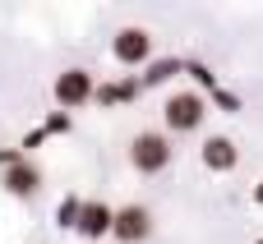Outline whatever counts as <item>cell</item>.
I'll use <instances>...</instances> for the list:
<instances>
[{
  "label": "cell",
  "mask_w": 263,
  "mask_h": 244,
  "mask_svg": "<svg viewBox=\"0 0 263 244\" xmlns=\"http://www.w3.org/2000/svg\"><path fill=\"white\" fill-rule=\"evenodd\" d=\"M171 157H176V148H171V138L157 134V129H143V134H134V143H129V166H134L139 175H162V171L171 166Z\"/></svg>",
  "instance_id": "1"
},
{
  "label": "cell",
  "mask_w": 263,
  "mask_h": 244,
  "mask_svg": "<svg viewBox=\"0 0 263 244\" xmlns=\"http://www.w3.org/2000/svg\"><path fill=\"white\" fill-rule=\"evenodd\" d=\"M203 115H208V97H203V92H194V88L171 92V97H166V106H162V120H166V129H171V134H194V129L203 125Z\"/></svg>",
  "instance_id": "2"
},
{
  "label": "cell",
  "mask_w": 263,
  "mask_h": 244,
  "mask_svg": "<svg viewBox=\"0 0 263 244\" xmlns=\"http://www.w3.org/2000/svg\"><path fill=\"white\" fill-rule=\"evenodd\" d=\"M51 97L65 106V111H79V106H88L92 97H97V83H92V74L88 69H60L55 74V83H51Z\"/></svg>",
  "instance_id": "3"
},
{
  "label": "cell",
  "mask_w": 263,
  "mask_h": 244,
  "mask_svg": "<svg viewBox=\"0 0 263 244\" xmlns=\"http://www.w3.org/2000/svg\"><path fill=\"white\" fill-rule=\"evenodd\" d=\"M111 55H116V65H125V69H139V65H148L153 60V32L148 28H120L116 37H111Z\"/></svg>",
  "instance_id": "4"
},
{
  "label": "cell",
  "mask_w": 263,
  "mask_h": 244,
  "mask_svg": "<svg viewBox=\"0 0 263 244\" xmlns=\"http://www.w3.org/2000/svg\"><path fill=\"white\" fill-rule=\"evenodd\" d=\"M153 212L143 208V203H125V208H116V231H111V240L120 244H143L153 235Z\"/></svg>",
  "instance_id": "5"
},
{
  "label": "cell",
  "mask_w": 263,
  "mask_h": 244,
  "mask_svg": "<svg viewBox=\"0 0 263 244\" xmlns=\"http://www.w3.org/2000/svg\"><path fill=\"white\" fill-rule=\"evenodd\" d=\"M199 161H203L213 175H231V171L240 166V148H236L227 134H208L203 148H199Z\"/></svg>",
  "instance_id": "6"
},
{
  "label": "cell",
  "mask_w": 263,
  "mask_h": 244,
  "mask_svg": "<svg viewBox=\"0 0 263 244\" xmlns=\"http://www.w3.org/2000/svg\"><path fill=\"white\" fill-rule=\"evenodd\" d=\"M83 240H102V235H111L116 231V208L111 203H102V198H88L83 203V212H79V226H74Z\"/></svg>",
  "instance_id": "7"
},
{
  "label": "cell",
  "mask_w": 263,
  "mask_h": 244,
  "mask_svg": "<svg viewBox=\"0 0 263 244\" xmlns=\"http://www.w3.org/2000/svg\"><path fill=\"white\" fill-rule=\"evenodd\" d=\"M0 185H5V194H9V198H32V194L42 189V171L23 157V161H14V166H5V171H0Z\"/></svg>",
  "instance_id": "8"
},
{
  "label": "cell",
  "mask_w": 263,
  "mask_h": 244,
  "mask_svg": "<svg viewBox=\"0 0 263 244\" xmlns=\"http://www.w3.org/2000/svg\"><path fill=\"white\" fill-rule=\"evenodd\" d=\"M139 92H143V83H139V78H111V83H97V97H92V101H97L102 111H111V106L134 101Z\"/></svg>",
  "instance_id": "9"
},
{
  "label": "cell",
  "mask_w": 263,
  "mask_h": 244,
  "mask_svg": "<svg viewBox=\"0 0 263 244\" xmlns=\"http://www.w3.org/2000/svg\"><path fill=\"white\" fill-rule=\"evenodd\" d=\"M176 74H185V60H176V55H166V60H148L143 65V88H162V83H171Z\"/></svg>",
  "instance_id": "10"
},
{
  "label": "cell",
  "mask_w": 263,
  "mask_h": 244,
  "mask_svg": "<svg viewBox=\"0 0 263 244\" xmlns=\"http://www.w3.org/2000/svg\"><path fill=\"white\" fill-rule=\"evenodd\" d=\"M79 212H83V198H74V194L60 198V208H55V226H60V231H74V226H79Z\"/></svg>",
  "instance_id": "11"
},
{
  "label": "cell",
  "mask_w": 263,
  "mask_h": 244,
  "mask_svg": "<svg viewBox=\"0 0 263 244\" xmlns=\"http://www.w3.org/2000/svg\"><path fill=\"white\" fill-rule=\"evenodd\" d=\"M185 74H190V78H194L199 88H208V92L217 88V74H213L208 65H199V60H190V65H185Z\"/></svg>",
  "instance_id": "12"
},
{
  "label": "cell",
  "mask_w": 263,
  "mask_h": 244,
  "mask_svg": "<svg viewBox=\"0 0 263 244\" xmlns=\"http://www.w3.org/2000/svg\"><path fill=\"white\" fill-rule=\"evenodd\" d=\"M213 101H217L222 111H240V97H236V92H227V88H213Z\"/></svg>",
  "instance_id": "13"
},
{
  "label": "cell",
  "mask_w": 263,
  "mask_h": 244,
  "mask_svg": "<svg viewBox=\"0 0 263 244\" xmlns=\"http://www.w3.org/2000/svg\"><path fill=\"white\" fill-rule=\"evenodd\" d=\"M42 129H46V134H69V115H65V111H55V115H51Z\"/></svg>",
  "instance_id": "14"
},
{
  "label": "cell",
  "mask_w": 263,
  "mask_h": 244,
  "mask_svg": "<svg viewBox=\"0 0 263 244\" xmlns=\"http://www.w3.org/2000/svg\"><path fill=\"white\" fill-rule=\"evenodd\" d=\"M254 203H259V208H263V180H259V185H254Z\"/></svg>",
  "instance_id": "15"
},
{
  "label": "cell",
  "mask_w": 263,
  "mask_h": 244,
  "mask_svg": "<svg viewBox=\"0 0 263 244\" xmlns=\"http://www.w3.org/2000/svg\"><path fill=\"white\" fill-rule=\"evenodd\" d=\"M254 244H263V240H254Z\"/></svg>",
  "instance_id": "16"
}]
</instances>
